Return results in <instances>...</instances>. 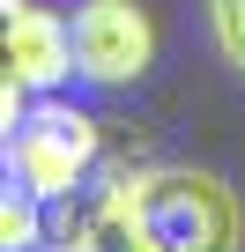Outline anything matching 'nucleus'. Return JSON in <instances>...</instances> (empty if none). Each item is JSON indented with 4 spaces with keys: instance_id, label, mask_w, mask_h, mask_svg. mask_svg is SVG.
Segmentation results:
<instances>
[{
    "instance_id": "nucleus-1",
    "label": "nucleus",
    "mask_w": 245,
    "mask_h": 252,
    "mask_svg": "<svg viewBox=\"0 0 245 252\" xmlns=\"http://www.w3.org/2000/svg\"><path fill=\"white\" fill-rule=\"evenodd\" d=\"M134 215L149 252H238L245 245V208L223 178L164 163V171H134Z\"/></svg>"
},
{
    "instance_id": "nucleus-2",
    "label": "nucleus",
    "mask_w": 245,
    "mask_h": 252,
    "mask_svg": "<svg viewBox=\"0 0 245 252\" xmlns=\"http://www.w3.org/2000/svg\"><path fill=\"white\" fill-rule=\"evenodd\" d=\"M8 126H15V134H8V163H15V178H23L37 200H60V193H74V186L97 171L104 134H97L89 111H74V104H37V111H23V119H8Z\"/></svg>"
},
{
    "instance_id": "nucleus-3",
    "label": "nucleus",
    "mask_w": 245,
    "mask_h": 252,
    "mask_svg": "<svg viewBox=\"0 0 245 252\" xmlns=\"http://www.w3.org/2000/svg\"><path fill=\"white\" fill-rule=\"evenodd\" d=\"M45 245L52 252H149L134 186L127 178H82L74 193L45 200Z\"/></svg>"
},
{
    "instance_id": "nucleus-4",
    "label": "nucleus",
    "mask_w": 245,
    "mask_h": 252,
    "mask_svg": "<svg viewBox=\"0 0 245 252\" xmlns=\"http://www.w3.org/2000/svg\"><path fill=\"white\" fill-rule=\"evenodd\" d=\"M156 60V23L134 8V0H82L74 8V74L82 82H141Z\"/></svg>"
},
{
    "instance_id": "nucleus-5",
    "label": "nucleus",
    "mask_w": 245,
    "mask_h": 252,
    "mask_svg": "<svg viewBox=\"0 0 245 252\" xmlns=\"http://www.w3.org/2000/svg\"><path fill=\"white\" fill-rule=\"evenodd\" d=\"M74 74V23H60L37 0H8V119L23 89H52Z\"/></svg>"
},
{
    "instance_id": "nucleus-6",
    "label": "nucleus",
    "mask_w": 245,
    "mask_h": 252,
    "mask_svg": "<svg viewBox=\"0 0 245 252\" xmlns=\"http://www.w3.org/2000/svg\"><path fill=\"white\" fill-rule=\"evenodd\" d=\"M37 208H45V200L15 178V186H8V200H0V237H8V252H23V245H37V237H45V215H37Z\"/></svg>"
},
{
    "instance_id": "nucleus-7",
    "label": "nucleus",
    "mask_w": 245,
    "mask_h": 252,
    "mask_svg": "<svg viewBox=\"0 0 245 252\" xmlns=\"http://www.w3.org/2000/svg\"><path fill=\"white\" fill-rule=\"evenodd\" d=\"M208 30H215V52L245 74V0H208Z\"/></svg>"
}]
</instances>
